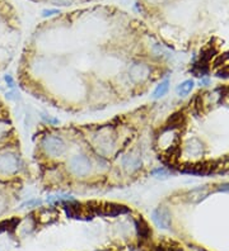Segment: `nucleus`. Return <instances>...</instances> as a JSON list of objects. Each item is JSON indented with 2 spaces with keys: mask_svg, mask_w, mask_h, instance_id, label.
I'll return each mask as SVG.
<instances>
[{
  "mask_svg": "<svg viewBox=\"0 0 229 251\" xmlns=\"http://www.w3.org/2000/svg\"><path fill=\"white\" fill-rule=\"evenodd\" d=\"M64 209L68 217L76 218V220H91L94 214V207L91 205H83L76 201H66L64 203Z\"/></svg>",
  "mask_w": 229,
  "mask_h": 251,
  "instance_id": "1",
  "label": "nucleus"
},
{
  "mask_svg": "<svg viewBox=\"0 0 229 251\" xmlns=\"http://www.w3.org/2000/svg\"><path fill=\"white\" fill-rule=\"evenodd\" d=\"M42 149L47 155L56 158V156H61L66 151V145L61 137L46 136L42 139Z\"/></svg>",
  "mask_w": 229,
  "mask_h": 251,
  "instance_id": "2",
  "label": "nucleus"
},
{
  "mask_svg": "<svg viewBox=\"0 0 229 251\" xmlns=\"http://www.w3.org/2000/svg\"><path fill=\"white\" fill-rule=\"evenodd\" d=\"M129 212L130 209L126 205H116V203H101L94 207V213L104 217H117Z\"/></svg>",
  "mask_w": 229,
  "mask_h": 251,
  "instance_id": "3",
  "label": "nucleus"
},
{
  "mask_svg": "<svg viewBox=\"0 0 229 251\" xmlns=\"http://www.w3.org/2000/svg\"><path fill=\"white\" fill-rule=\"evenodd\" d=\"M70 171L76 177H85L92 170V162L85 155H76L69 162Z\"/></svg>",
  "mask_w": 229,
  "mask_h": 251,
  "instance_id": "4",
  "label": "nucleus"
},
{
  "mask_svg": "<svg viewBox=\"0 0 229 251\" xmlns=\"http://www.w3.org/2000/svg\"><path fill=\"white\" fill-rule=\"evenodd\" d=\"M19 170V159L16 154L5 152L0 155V171L4 174H16Z\"/></svg>",
  "mask_w": 229,
  "mask_h": 251,
  "instance_id": "5",
  "label": "nucleus"
},
{
  "mask_svg": "<svg viewBox=\"0 0 229 251\" xmlns=\"http://www.w3.org/2000/svg\"><path fill=\"white\" fill-rule=\"evenodd\" d=\"M152 220L159 228L168 229L172 223L170 211L166 207H158L152 212Z\"/></svg>",
  "mask_w": 229,
  "mask_h": 251,
  "instance_id": "6",
  "label": "nucleus"
},
{
  "mask_svg": "<svg viewBox=\"0 0 229 251\" xmlns=\"http://www.w3.org/2000/svg\"><path fill=\"white\" fill-rule=\"evenodd\" d=\"M121 164H123V167L125 169V171H127V173H134V171L140 169L141 165H143V160H141V156L139 155L138 152L132 151L121 159Z\"/></svg>",
  "mask_w": 229,
  "mask_h": 251,
  "instance_id": "7",
  "label": "nucleus"
},
{
  "mask_svg": "<svg viewBox=\"0 0 229 251\" xmlns=\"http://www.w3.org/2000/svg\"><path fill=\"white\" fill-rule=\"evenodd\" d=\"M151 74V68L145 64H134L131 68H129V76L132 81L135 83H140L144 81L145 79Z\"/></svg>",
  "mask_w": 229,
  "mask_h": 251,
  "instance_id": "8",
  "label": "nucleus"
},
{
  "mask_svg": "<svg viewBox=\"0 0 229 251\" xmlns=\"http://www.w3.org/2000/svg\"><path fill=\"white\" fill-rule=\"evenodd\" d=\"M57 212L53 208H47V209H42L38 214L37 221L42 225H47V223H52L57 220Z\"/></svg>",
  "mask_w": 229,
  "mask_h": 251,
  "instance_id": "9",
  "label": "nucleus"
},
{
  "mask_svg": "<svg viewBox=\"0 0 229 251\" xmlns=\"http://www.w3.org/2000/svg\"><path fill=\"white\" fill-rule=\"evenodd\" d=\"M135 226H136V229H138V235L140 236V239L148 240L149 237H151L152 231L151 228H149V226H148L147 221H145L144 218L139 217L138 220L135 221Z\"/></svg>",
  "mask_w": 229,
  "mask_h": 251,
  "instance_id": "10",
  "label": "nucleus"
},
{
  "mask_svg": "<svg viewBox=\"0 0 229 251\" xmlns=\"http://www.w3.org/2000/svg\"><path fill=\"white\" fill-rule=\"evenodd\" d=\"M183 123H185V117H183L182 113H175L173 115H171L168 122H167V126H168V130H175L182 127Z\"/></svg>",
  "mask_w": 229,
  "mask_h": 251,
  "instance_id": "11",
  "label": "nucleus"
},
{
  "mask_svg": "<svg viewBox=\"0 0 229 251\" xmlns=\"http://www.w3.org/2000/svg\"><path fill=\"white\" fill-rule=\"evenodd\" d=\"M186 150L190 155H192L194 158H198V156H201L203 154V145L199 142L198 139H191L188 141L187 145H186Z\"/></svg>",
  "mask_w": 229,
  "mask_h": 251,
  "instance_id": "12",
  "label": "nucleus"
},
{
  "mask_svg": "<svg viewBox=\"0 0 229 251\" xmlns=\"http://www.w3.org/2000/svg\"><path fill=\"white\" fill-rule=\"evenodd\" d=\"M192 89H194V81L186 80V81H183V83L179 84L178 87H177L176 91L178 95L185 96V95H187L188 93H191Z\"/></svg>",
  "mask_w": 229,
  "mask_h": 251,
  "instance_id": "13",
  "label": "nucleus"
},
{
  "mask_svg": "<svg viewBox=\"0 0 229 251\" xmlns=\"http://www.w3.org/2000/svg\"><path fill=\"white\" fill-rule=\"evenodd\" d=\"M168 89H170V80L162 81V83H160L159 85L155 88V90H154L153 96L155 98V99H158V98H162V96L166 95L167 91H168Z\"/></svg>",
  "mask_w": 229,
  "mask_h": 251,
  "instance_id": "14",
  "label": "nucleus"
},
{
  "mask_svg": "<svg viewBox=\"0 0 229 251\" xmlns=\"http://www.w3.org/2000/svg\"><path fill=\"white\" fill-rule=\"evenodd\" d=\"M19 221L18 220H9V221H3V222H0V233L4 232V231H8V229H12L14 227L18 226Z\"/></svg>",
  "mask_w": 229,
  "mask_h": 251,
  "instance_id": "15",
  "label": "nucleus"
},
{
  "mask_svg": "<svg viewBox=\"0 0 229 251\" xmlns=\"http://www.w3.org/2000/svg\"><path fill=\"white\" fill-rule=\"evenodd\" d=\"M41 203H42V202L40 201V199H32V201L25 202V205H22V208H25V205H40Z\"/></svg>",
  "mask_w": 229,
  "mask_h": 251,
  "instance_id": "16",
  "label": "nucleus"
},
{
  "mask_svg": "<svg viewBox=\"0 0 229 251\" xmlns=\"http://www.w3.org/2000/svg\"><path fill=\"white\" fill-rule=\"evenodd\" d=\"M74 0H52V3L56 4V5H69Z\"/></svg>",
  "mask_w": 229,
  "mask_h": 251,
  "instance_id": "17",
  "label": "nucleus"
},
{
  "mask_svg": "<svg viewBox=\"0 0 229 251\" xmlns=\"http://www.w3.org/2000/svg\"><path fill=\"white\" fill-rule=\"evenodd\" d=\"M152 175H167V171L164 170L163 167H159V169H155V170L152 171Z\"/></svg>",
  "mask_w": 229,
  "mask_h": 251,
  "instance_id": "18",
  "label": "nucleus"
},
{
  "mask_svg": "<svg viewBox=\"0 0 229 251\" xmlns=\"http://www.w3.org/2000/svg\"><path fill=\"white\" fill-rule=\"evenodd\" d=\"M59 10L57 9H50V10H44V17H51L55 16V14H59Z\"/></svg>",
  "mask_w": 229,
  "mask_h": 251,
  "instance_id": "19",
  "label": "nucleus"
},
{
  "mask_svg": "<svg viewBox=\"0 0 229 251\" xmlns=\"http://www.w3.org/2000/svg\"><path fill=\"white\" fill-rule=\"evenodd\" d=\"M218 190H219V192H229V184H223V185H219Z\"/></svg>",
  "mask_w": 229,
  "mask_h": 251,
  "instance_id": "20",
  "label": "nucleus"
},
{
  "mask_svg": "<svg viewBox=\"0 0 229 251\" xmlns=\"http://www.w3.org/2000/svg\"><path fill=\"white\" fill-rule=\"evenodd\" d=\"M5 81L8 84H9V87H14V83H13V79H12V76H10V75H6L5 76Z\"/></svg>",
  "mask_w": 229,
  "mask_h": 251,
  "instance_id": "21",
  "label": "nucleus"
},
{
  "mask_svg": "<svg viewBox=\"0 0 229 251\" xmlns=\"http://www.w3.org/2000/svg\"><path fill=\"white\" fill-rule=\"evenodd\" d=\"M4 209H5V201L3 198H0V213H3Z\"/></svg>",
  "mask_w": 229,
  "mask_h": 251,
  "instance_id": "22",
  "label": "nucleus"
}]
</instances>
